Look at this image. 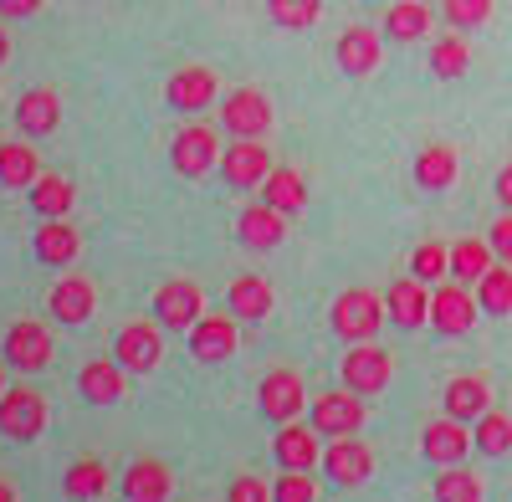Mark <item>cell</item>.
I'll list each match as a JSON object with an SVG mask.
<instances>
[{
  "instance_id": "6da1fadb",
  "label": "cell",
  "mask_w": 512,
  "mask_h": 502,
  "mask_svg": "<svg viewBox=\"0 0 512 502\" xmlns=\"http://www.w3.org/2000/svg\"><path fill=\"white\" fill-rule=\"evenodd\" d=\"M384 298L379 292H369V287H349V292H338L333 298V313H328V323H333V333L344 344H369L374 333L384 328Z\"/></svg>"
},
{
  "instance_id": "7a4b0ae2",
  "label": "cell",
  "mask_w": 512,
  "mask_h": 502,
  "mask_svg": "<svg viewBox=\"0 0 512 502\" xmlns=\"http://www.w3.org/2000/svg\"><path fill=\"white\" fill-rule=\"evenodd\" d=\"M113 359L128 369V374H154L159 359H164V323L154 318H134V323H123L118 328V339H113Z\"/></svg>"
},
{
  "instance_id": "3957f363",
  "label": "cell",
  "mask_w": 512,
  "mask_h": 502,
  "mask_svg": "<svg viewBox=\"0 0 512 502\" xmlns=\"http://www.w3.org/2000/svg\"><path fill=\"white\" fill-rule=\"evenodd\" d=\"M47 431V400L31 385H11L0 395V436L6 441H36Z\"/></svg>"
},
{
  "instance_id": "277c9868",
  "label": "cell",
  "mask_w": 512,
  "mask_h": 502,
  "mask_svg": "<svg viewBox=\"0 0 512 502\" xmlns=\"http://www.w3.org/2000/svg\"><path fill=\"white\" fill-rule=\"evenodd\" d=\"M482 303H477V292L466 287V282H441L431 292V328L441 333V339H461V333H472Z\"/></svg>"
},
{
  "instance_id": "5b68a950",
  "label": "cell",
  "mask_w": 512,
  "mask_h": 502,
  "mask_svg": "<svg viewBox=\"0 0 512 502\" xmlns=\"http://www.w3.org/2000/svg\"><path fill=\"white\" fill-rule=\"evenodd\" d=\"M0 354H6V364L21 369V374L47 369L52 354H57V349H52V328H47V323H36V318H21V323L6 328V344H0Z\"/></svg>"
},
{
  "instance_id": "8992f818",
  "label": "cell",
  "mask_w": 512,
  "mask_h": 502,
  "mask_svg": "<svg viewBox=\"0 0 512 502\" xmlns=\"http://www.w3.org/2000/svg\"><path fill=\"white\" fill-rule=\"evenodd\" d=\"M308 421H313V431L318 436H359V426H364V400H359V390H323L318 400H313V410H308Z\"/></svg>"
},
{
  "instance_id": "52a82bcc",
  "label": "cell",
  "mask_w": 512,
  "mask_h": 502,
  "mask_svg": "<svg viewBox=\"0 0 512 502\" xmlns=\"http://www.w3.org/2000/svg\"><path fill=\"white\" fill-rule=\"evenodd\" d=\"M169 159H175V170L185 180H200L210 170H221V139H216V129H210V123H190V129H180Z\"/></svg>"
},
{
  "instance_id": "ba28073f",
  "label": "cell",
  "mask_w": 512,
  "mask_h": 502,
  "mask_svg": "<svg viewBox=\"0 0 512 502\" xmlns=\"http://www.w3.org/2000/svg\"><path fill=\"white\" fill-rule=\"evenodd\" d=\"M338 374H344L349 390L379 395L384 385H390V374H395V359H390V349H379L374 339H369V344H349V354H344V364H338Z\"/></svg>"
},
{
  "instance_id": "9c48e42d",
  "label": "cell",
  "mask_w": 512,
  "mask_h": 502,
  "mask_svg": "<svg viewBox=\"0 0 512 502\" xmlns=\"http://www.w3.org/2000/svg\"><path fill=\"white\" fill-rule=\"evenodd\" d=\"M200 313H205V292H200V282H190V277H175V282H164V287L154 292V318H159L164 328L190 333V328L200 323Z\"/></svg>"
},
{
  "instance_id": "30bf717a",
  "label": "cell",
  "mask_w": 512,
  "mask_h": 502,
  "mask_svg": "<svg viewBox=\"0 0 512 502\" xmlns=\"http://www.w3.org/2000/svg\"><path fill=\"white\" fill-rule=\"evenodd\" d=\"M221 123L231 139H262L272 129V103L262 88H236L226 93V108H221Z\"/></svg>"
},
{
  "instance_id": "8fae6325",
  "label": "cell",
  "mask_w": 512,
  "mask_h": 502,
  "mask_svg": "<svg viewBox=\"0 0 512 502\" xmlns=\"http://www.w3.org/2000/svg\"><path fill=\"white\" fill-rule=\"evenodd\" d=\"M262 415L267 421H297L303 415V405H308V385H303V374L297 369H267V380H262Z\"/></svg>"
},
{
  "instance_id": "7c38bea8",
  "label": "cell",
  "mask_w": 512,
  "mask_h": 502,
  "mask_svg": "<svg viewBox=\"0 0 512 502\" xmlns=\"http://www.w3.org/2000/svg\"><path fill=\"white\" fill-rule=\"evenodd\" d=\"M241 349V333H236V313H200V323L190 328V354L200 364H221Z\"/></svg>"
},
{
  "instance_id": "4fadbf2b",
  "label": "cell",
  "mask_w": 512,
  "mask_h": 502,
  "mask_svg": "<svg viewBox=\"0 0 512 502\" xmlns=\"http://www.w3.org/2000/svg\"><path fill=\"white\" fill-rule=\"evenodd\" d=\"M216 93H221V77L210 72V67H200V62L180 67L175 77L164 82V98H169V108H180V113H205L210 103H216Z\"/></svg>"
},
{
  "instance_id": "5bb4252c",
  "label": "cell",
  "mask_w": 512,
  "mask_h": 502,
  "mask_svg": "<svg viewBox=\"0 0 512 502\" xmlns=\"http://www.w3.org/2000/svg\"><path fill=\"white\" fill-rule=\"evenodd\" d=\"M323 472L338 487H364L374 477V451L359 436H333V446L323 451Z\"/></svg>"
},
{
  "instance_id": "9a60e30c",
  "label": "cell",
  "mask_w": 512,
  "mask_h": 502,
  "mask_svg": "<svg viewBox=\"0 0 512 502\" xmlns=\"http://www.w3.org/2000/svg\"><path fill=\"white\" fill-rule=\"evenodd\" d=\"M11 113H16V129L26 139H47L62 129V93L57 88H26Z\"/></svg>"
},
{
  "instance_id": "2e32d148",
  "label": "cell",
  "mask_w": 512,
  "mask_h": 502,
  "mask_svg": "<svg viewBox=\"0 0 512 502\" xmlns=\"http://www.w3.org/2000/svg\"><path fill=\"white\" fill-rule=\"evenodd\" d=\"M221 175H226V185H236V190H256V185L272 175L267 144H262V139H236L231 149H221Z\"/></svg>"
},
{
  "instance_id": "e0dca14e",
  "label": "cell",
  "mask_w": 512,
  "mask_h": 502,
  "mask_svg": "<svg viewBox=\"0 0 512 502\" xmlns=\"http://www.w3.org/2000/svg\"><path fill=\"white\" fill-rule=\"evenodd\" d=\"M472 431H466V421H456V415H446V421H431L420 436V451H425V462H436V467H451V462H466V451H472Z\"/></svg>"
},
{
  "instance_id": "ac0fdd59",
  "label": "cell",
  "mask_w": 512,
  "mask_h": 502,
  "mask_svg": "<svg viewBox=\"0 0 512 502\" xmlns=\"http://www.w3.org/2000/svg\"><path fill=\"white\" fill-rule=\"evenodd\" d=\"M236 236H241V246H251V251H277V246L287 241V216L277 211V205L256 200V205H246V211H241Z\"/></svg>"
},
{
  "instance_id": "d6986e66",
  "label": "cell",
  "mask_w": 512,
  "mask_h": 502,
  "mask_svg": "<svg viewBox=\"0 0 512 502\" xmlns=\"http://www.w3.org/2000/svg\"><path fill=\"white\" fill-rule=\"evenodd\" d=\"M77 251H82V231L67 216H41V226H36V262L72 267Z\"/></svg>"
},
{
  "instance_id": "ffe728a7",
  "label": "cell",
  "mask_w": 512,
  "mask_h": 502,
  "mask_svg": "<svg viewBox=\"0 0 512 502\" xmlns=\"http://www.w3.org/2000/svg\"><path fill=\"white\" fill-rule=\"evenodd\" d=\"M384 313H390L395 328H420L425 318H431V292H425V282L410 272V277L390 282V292H384Z\"/></svg>"
},
{
  "instance_id": "44dd1931",
  "label": "cell",
  "mask_w": 512,
  "mask_h": 502,
  "mask_svg": "<svg viewBox=\"0 0 512 502\" xmlns=\"http://www.w3.org/2000/svg\"><path fill=\"white\" fill-rule=\"evenodd\" d=\"M77 390H82V400H93V405H118L128 395V369L118 359H93V364H82Z\"/></svg>"
},
{
  "instance_id": "7402d4cb",
  "label": "cell",
  "mask_w": 512,
  "mask_h": 502,
  "mask_svg": "<svg viewBox=\"0 0 512 502\" xmlns=\"http://www.w3.org/2000/svg\"><path fill=\"white\" fill-rule=\"evenodd\" d=\"M379 52H384V41L369 26H349L344 36L333 41V57H338V67H344L349 77H369L379 67Z\"/></svg>"
},
{
  "instance_id": "603a6c76",
  "label": "cell",
  "mask_w": 512,
  "mask_h": 502,
  "mask_svg": "<svg viewBox=\"0 0 512 502\" xmlns=\"http://www.w3.org/2000/svg\"><path fill=\"white\" fill-rule=\"evenodd\" d=\"M226 308H231L236 318H246V323H262V318L277 308V292H272V282H267V277L241 272V277L226 287Z\"/></svg>"
},
{
  "instance_id": "cb8c5ba5",
  "label": "cell",
  "mask_w": 512,
  "mask_h": 502,
  "mask_svg": "<svg viewBox=\"0 0 512 502\" xmlns=\"http://www.w3.org/2000/svg\"><path fill=\"white\" fill-rule=\"evenodd\" d=\"M93 308H98V287H93L88 277H62V282L52 287V298H47V313H52L57 323H88Z\"/></svg>"
},
{
  "instance_id": "d4e9b609",
  "label": "cell",
  "mask_w": 512,
  "mask_h": 502,
  "mask_svg": "<svg viewBox=\"0 0 512 502\" xmlns=\"http://www.w3.org/2000/svg\"><path fill=\"white\" fill-rule=\"evenodd\" d=\"M446 415H456V421H466L472 426L477 415H487L492 410V385L482 380V374H456V380L446 385Z\"/></svg>"
},
{
  "instance_id": "484cf974",
  "label": "cell",
  "mask_w": 512,
  "mask_h": 502,
  "mask_svg": "<svg viewBox=\"0 0 512 502\" xmlns=\"http://www.w3.org/2000/svg\"><path fill=\"white\" fill-rule=\"evenodd\" d=\"M272 456H277V467H318L323 462V451H318V431L308 426H297V421H282V431L272 436Z\"/></svg>"
},
{
  "instance_id": "4316f807",
  "label": "cell",
  "mask_w": 512,
  "mask_h": 502,
  "mask_svg": "<svg viewBox=\"0 0 512 502\" xmlns=\"http://www.w3.org/2000/svg\"><path fill=\"white\" fill-rule=\"evenodd\" d=\"M169 492H175V477H169V467L154 462V456H139V462L123 472V497H134V502H164Z\"/></svg>"
},
{
  "instance_id": "83f0119b",
  "label": "cell",
  "mask_w": 512,
  "mask_h": 502,
  "mask_svg": "<svg viewBox=\"0 0 512 502\" xmlns=\"http://www.w3.org/2000/svg\"><path fill=\"white\" fill-rule=\"evenodd\" d=\"M456 149L451 144H425L420 154H415V185L420 190H451L456 185Z\"/></svg>"
},
{
  "instance_id": "f1b7e54d",
  "label": "cell",
  "mask_w": 512,
  "mask_h": 502,
  "mask_svg": "<svg viewBox=\"0 0 512 502\" xmlns=\"http://www.w3.org/2000/svg\"><path fill=\"white\" fill-rule=\"evenodd\" d=\"M262 190H267L262 200L277 205L282 216H297V211L308 205V180L297 175V170H287V164H272V175L262 180Z\"/></svg>"
},
{
  "instance_id": "f546056e",
  "label": "cell",
  "mask_w": 512,
  "mask_h": 502,
  "mask_svg": "<svg viewBox=\"0 0 512 502\" xmlns=\"http://www.w3.org/2000/svg\"><path fill=\"white\" fill-rule=\"evenodd\" d=\"M36 175H41V159H36L31 144H21V139L0 144V185L6 190H31Z\"/></svg>"
},
{
  "instance_id": "4dcf8cb0",
  "label": "cell",
  "mask_w": 512,
  "mask_h": 502,
  "mask_svg": "<svg viewBox=\"0 0 512 502\" xmlns=\"http://www.w3.org/2000/svg\"><path fill=\"white\" fill-rule=\"evenodd\" d=\"M477 303H482V313H492V318H507V313H512V262H492V267L477 277Z\"/></svg>"
},
{
  "instance_id": "1f68e13d",
  "label": "cell",
  "mask_w": 512,
  "mask_h": 502,
  "mask_svg": "<svg viewBox=\"0 0 512 502\" xmlns=\"http://www.w3.org/2000/svg\"><path fill=\"white\" fill-rule=\"evenodd\" d=\"M425 31H431V0H400L384 16V36L390 41H420Z\"/></svg>"
},
{
  "instance_id": "d6a6232c",
  "label": "cell",
  "mask_w": 512,
  "mask_h": 502,
  "mask_svg": "<svg viewBox=\"0 0 512 502\" xmlns=\"http://www.w3.org/2000/svg\"><path fill=\"white\" fill-rule=\"evenodd\" d=\"M492 257H497L492 241H472V236H466V241L451 246V277L466 282V287H477V277L492 267Z\"/></svg>"
},
{
  "instance_id": "836d02e7",
  "label": "cell",
  "mask_w": 512,
  "mask_h": 502,
  "mask_svg": "<svg viewBox=\"0 0 512 502\" xmlns=\"http://www.w3.org/2000/svg\"><path fill=\"white\" fill-rule=\"evenodd\" d=\"M72 200H77L72 180H62V175H36V185H31V211H36V216H67Z\"/></svg>"
},
{
  "instance_id": "e575fe53",
  "label": "cell",
  "mask_w": 512,
  "mask_h": 502,
  "mask_svg": "<svg viewBox=\"0 0 512 502\" xmlns=\"http://www.w3.org/2000/svg\"><path fill=\"white\" fill-rule=\"evenodd\" d=\"M62 492L67 497H103L108 492V467L98 462V456H77V462L67 467V477H62Z\"/></svg>"
},
{
  "instance_id": "d590c367",
  "label": "cell",
  "mask_w": 512,
  "mask_h": 502,
  "mask_svg": "<svg viewBox=\"0 0 512 502\" xmlns=\"http://www.w3.org/2000/svg\"><path fill=\"white\" fill-rule=\"evenodd\" d=\"M466 67H472V47H466V41H461V31H451V36H436L431 41V72L436 77H461Z\"/></svg>"
},
{
  "instance_id": "8d00e7d4",
  "label": "cell",
  "mask_w": 512,
  "mask_h": 502,
  "mask_svg": "<svg viewBox=\"0 0 512 502\" xmlns=\"http://www.w3.org/2000/svg\"><path fill=\"white\" fill-rule=\"evenodd\" d=\"M472 441H477V451H482V456H507V451H512V415H502V410L477 415Z\"/></svg>"
},
{
  "instance_id": "74e56055",
  "label": "cell",
  "mask_w": 512,
  "mask_h": 502,
  "mask_svg": "<svg viewBox=\"0 0 512 502\" xmlns=\"http://www.w3.org/2000/svg\"><path fill=\"white\" fill-rule=\"evenodd\" d=\"M431 492H436L441 502H477L487 487H482V477H477V472H466L461 462H451V467L436 477V487H431Z\"/></svg>"
},
{
  "instance_id": "f35d334b",
  "label": "cell",
  "mask_w": 512,
  "mask_h": 502,
  "mask_svg": "<svg viewBox=\"0 0 512 502\" xmlns=\"http://www.w3.org/2000/svg\"><path fill=\"white\" fill-rule=\"evenodd\" d=\"M410 272H415L420 282H441V277H451V246H441V241H420V246L410 251Z\"/></svg>"
},
{
  "instance_id": "ab89813d",
  "label": "cell",
  "mask_w": 512,
  "mask_h": 502,
  "mask_svg": "<svg viewBox=\"0 0 512 502\" xmlns=\"http://www.w3.org/2000/svg\"><path fill=\"white\" fill-rule=\"evenodd\" d=\"M267 11H272V21L287 26V31H308V26L323 16V0H267Z\"/></svg>"
},
{
  "instance_id": "60d3db41",
  "label": "cell",
  "mask_w": 512,
  "mask_h": 502,
  "mask_svg": "<svg viewBox=\"0 0 512 502\" xmlns=\"http://www.w3.org/2000/svg\"><path fill=\"white\" fill-rule=\"evenodd\" d=\"M272 497H277V502H313V497H318V482L308 477V467H282Z\"/></svg>"
},
{
  "instance_id": "b9f144b4",
  "label": "cell",
  "mask_w": 512,
  "mask_h": 502,
  "mask_svg": "<svg viewBox=\"0 0 512 502\" xmlns=\"http://www.w3.org/2000/svg\"><path fill=\"white\" fill-rule=\"evenodd\" d=\"M492 21V0H446V26L456 31H477Z\"/></svg>"
},
{
  "instance_id": "7bdbcfd3",
  "label": "cell",
  "mask_w": 512,
  "mask_h": 502,
  "mask_svg": "<svg viewBox=\"0 0 512 502\" xmlns=\"http://www.w3.org/2000/svg\"><path fill=\"white\" fill-rule=\"evenodd\" d=\"M272 492H267V482H256V477H236L231 487H226V502H267Z\"/></svg>"
},
{
  "instance_id": "ee69618b",
  "label": "cell",
  "mask_w": 512,
  "mask_h": 502,
  "mask_svg": "<svg viewBox=\"0 0 512 502\" xmlns=\"http://www.w3.org/2000/svg\"><path fill=\"white\" fill-rule=\"evenodd\" d=\"M487 241H492V251H497L502 262H512V211H507V216L492 226V236H487Z\"/></svg>"
},
{
  "instance_id": "f6af8a7d",
  "label": "cell",
  "mask_w": 512,
  "mask_h": 502,
  "mask_svg": "<svg viewBox=\"0 0 512 502\" xmlns=\"http://www.w3.org/2000/svg\"><path fill=\"white\" fill-rule=\"evenodd\" d=\"M41 11V0H0V21H26Z\"/></svg>"
},
{
  "instance_id": "bcb514c9",
  "label": "cell",
  "mask_w": 512,
  "mask_h": 502,
  "mask_svg": "<svg viewBox=\"0 0 512 502\" xmlns=\"http://www.w3.org/2000/svg\"><path fill=\"white\" fill-rule=\"evenodd\" d=\"M497 200H502V211H512V164L497 170Z\"/></svg>"
},
{
  "instance_id": "7dc6e473",
  "label": "cell",
  "mask_w": 512,
  "mask_h": 502,
  "mask_svg": "<svg viewBox=\"0 0 512 502\" xmlns=\"http://www.w3.org/2000/svg\"><path fill=\"white\" fill-rule=\"evenodd\" d=\"M6 57H11V36H6V26H0V67H6Z\"/></svg>"
},
{
  "instance_id": "c3c4849f",
  "label": "cell",
  "mask_w": 512,
  "mask_h": 502,
  "mask_svg": "<svg viewBox=\"0 0 512 502\" xmlns=\"http://www.w3.org/2000/svg\"><path fill=\"white\" fill-rule=\"evenodd\" d=\"M0 502H16V487L11 482H0Z\"/></svg>"
},
{
  "instance_id": "681fc988",
  "label": "cell",
  "mask_w": 512,
  "mask_h": 502,
  "mask_svg": "<svg viewBox=\"0 0 512 502\" xmlns=\"http://www.w3.org/2000/svg\"><path fill=\"white\" fill-rule=\"evenodd\" d=\"M0 395H6V359H0Z\"/></svg>"
},
{
  "instance_id": "f907efd6",
  "label": "cell",
  "mask_w": 512,
  "mask_h": 502,
  "mask_svg": "<svg viewBox=\"0 0 512 502\" xmlns=\"http://www.w3.org/2000/svg\"><path fill=\"white\" fill-rule=\"evenodd\" d=\"M0 190H6V185H0Z\"/></svg>"
}]
</instances>
